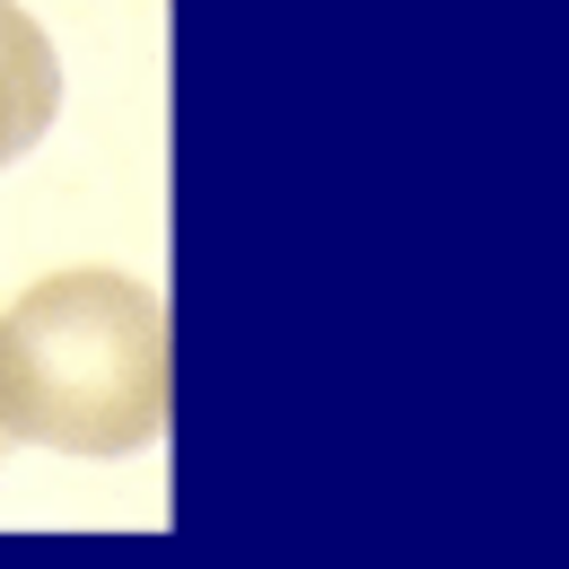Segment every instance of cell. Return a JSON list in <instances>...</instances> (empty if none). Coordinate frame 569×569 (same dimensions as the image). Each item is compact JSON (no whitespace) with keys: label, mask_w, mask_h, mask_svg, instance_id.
<instances>
[{"label":"cell","mask_w":569,"mask_h":569,"mask_svg":"<svg viewBox=\"0 0 569 569\" xmlns=\"http://www.w3.org/2000/svg\"><path fill=\"white\" fill-rule=\"evenodd\" d=\"M0 447H9V429H0Z\"/></svg>","instance_id":"3957f363"},{"label":"cell","mask_w":569,"mask_h":569,"mask_svg":"<svg viewBox=\"0 0 569 569\" xmlns=\"http://www.w3.org/2000/svg\"><path fill=\"white\" fill-rule=\"evenodd\" d=\"M167 307L132 272H53L0 307V429L62 456H132L167 429Z\"/></svg>","instance_id":"6da1fadb"},{"label":"cell","mask_w":569,"mask_h":569,"mask_svg":"<svg viewBox=\"0 0 569 569\" xmlns=\"http://www.w3.org/2000/svg\"><path fill=\"white\" fill-rule=\"evenodd\" d=\"M53 114H62V62H53V36H44L18 0H0V167L44 141Z\"/></svg>","instance_id":"7a4b0ae2"}]
</instances>
